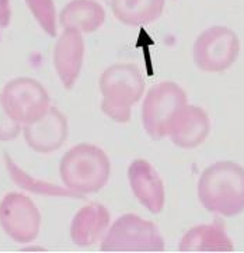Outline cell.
I'll return each mask as SVG.
<instances>
[{
    "label": "cell",
    "instance_id": "obj_4",
    "mask_svg": "<svg viewBox=\"0 0 244 253\" xmlns=\"http://www.w3.org/2000/svg\"><path fill=\"white\" fill-rule=\"evenodd\" d=\"M187 94L174 82H160L146 94L142 106V123L152 139L170 135L182 109Z\"/></svg>",
    "mask_w": 244,
    "mask_h": 253
},
{
    "label": "cell",
    "instance_id": "obj_5",
    "mask_svg": "<svg viewBox=\"0 0 244 253\" xmlns=\"http://www.w3.org/2000/svg\"><path fill=\"white\" fill-rule=\"evenodd\" d=\"M100 249L104 252H163L164 241L153 222L135 214H125L111 225Z\"/></svg>",
    "mask_w": 244,
    "mask_h": 253
},
{
    "label": "cell",
    "instance_id": "obj_13",
    "mask_svg": "<svg viewBox=\"0 0 244 253\" xmlns=\"http://www.w3.org/2000/svg\"><path fill=\"white\" fill-rule=\"evenodd\" d=\"M210 132L207 111L198 106H185L170 132L173 144L182 149H192L205 142Z\"/></svg>",
    "mask_w": 244,
    "mask_h": 253
},
{
    "label": "cell",
    "instance_id": "obj_9",
    "mask_svg": "<svg viewBox=\"0 0 244 253\" xmlns=\"http://www.w3.org/2000/svg\"><path fill=\"white\" fill-rule=\"evenodd\" d=\"M24 139L38 154H51L65 144L69 126L68 118L56 107H49L45 114L34 123L24 126Z\"/></svg>",
    "mask_w": 244,
    "mask_h": 253
},
{
    "label": "cell",
    "instance_id": "obj_10",
    "mask_svg": "<svg viewBox=\"0 0 244 253\" xmlns=\"http://www.w3.org/2000/svg\"><path fill=\"white\" fill-rule=\"evenodd\" d=\"M128 179L136 200L152 214L162 212L166 203V191L162 177L145 159H136L129 165Z\"/></svg>",
    "mask_w": 244,
    "mask_h": 253
},
{
    "label": "cell",
    "instance_id": "obj_20",
    "mask_svg": "<svg viewBox=\"0 0 244 253\" xmlns=\"http://www.w3.org/2000/svg\"><path fill=\"white\" fill-rule=\"evenodd\" d=\"M11 18L9 0H0V27H7Z\"/></svg>",
    "mask_w": 244,
    "mask_h": 253
},
{
    "label": "cell",
    "instance_id": "obj_17",
    "mask_svg": "<svg viewBox=\"0 0 244 253\" xmlns=\"http://www.w3.org/2000/svg\"><path fill=\"white\" fill-rule=\"evenodd\" d=\"M6 162H7V168H9L10 174L13 177V180L16 181L17 184H20V187L31 190V191H36V193H45V194H55V196H64V197H80L76 193H73L69 189H61V187H55L51 184H42V183H36L35 180H33L31 177H28L24 172H21L20 169H17L11 161H9V158L6 156Z\"/></svg>",
    "mask_w": 244,
    "mask_h": 253
},
{
    "label": "cell",
    "instance_id": "obj_3",
    "mask_svg": "<svg viewBox=\"0 0 244 253\" xmlns=\"http://www.w3.org/2000/svg\"><path fill=\"white\" fill-rule=\"evenodd\" d=\"M100 91L103 113L112 121L125 124L131 120L132 107L143 96L145 81L134 63H115L101 75Z\"/></svg>",
    "mask_w": 244,
    "mask_h": 253
},
{
    "label": "cell",
    "instance_id": "obj_7",
    "mask_svg": "<svg viewBox=\"0 0 244 253\" xmlns=\"http://www.w3.org/2000/svg\"><path fill=\"white\" fill-rule=\"evenodd\" d=\"M4 109L20 124H30L49 110V94L35 79L17 78L10 81L1 93Z\"/></svg>",
    "mask_w": 244,
    "mask_h": 253
},
{
    "label": "cell",
    "instance_id": "obj_14",
    "mask_svg": "<svg viewBox=\"0 0 244 253\" xmlns=\"http://www.w3.org/2000/svg\"><path fill=\"white\" fill-rule=\"evenodd\" d=\"M181 252H232L235 246L219 221L209 225H198L182 236L178 246Z\"/></svg>",
    "mask_w": 244,
    "mask_h": 253
},
{
    "label": "cell",
    "instance_id": "obj_1",
    "mask_svg": "<svg viewBox=\"0 0 244 253\" xmlns=\"http://www.w3.org/2000/svg\"><path fill=\"white\" fill-rule=\"evenodd\" d=\"M198 199L204 208L223 217L244 211V168L239 163L217 162L201 174Z\"/></svg>",
    "mask_w": 244,
    "mask_h": 253
},
{
    "label": "cell",
    "instance_id": "obj_6",
    "mask_svg": "<svg viewBox=\"0 0 244 253\" xmlns=\"http://www.w3.org/2000/svg\"><path fill=\"white\" fill-rule=\"evenodd\" d=\"M240 54V41L230 28L215 26L205 30L194 44V62L202 72H225Z\"/></svg>",
    "mask_w": 244,
    "mask_h": 253
},
{
    "label": "cell",
    "instance_id": "obj_11",
    "mask_svg": "<svg viewBox=\"0 0 244 253\" xmlns=\"http://www.w3.org/2000/svg\"><path fill=\"white\" fill-rule=\"evenodd\" d=\"M84 58V41L79 30L64 28L54 48V66L65 89H72L79 75Z\"/></svg>",
    "mask_w": 244,
    "mask_h": 253
},
{
    "label": "cell",
    "instance_id": "obj_16",
    "mask_svg": "<svg viewBox=\"0 0 244 253\" xmlns=\"http://www.w3.org/2000/svg\"><path fill=\"white\" fill-rule=\"evenodd\" d=\"M166 0H111V9L119 23L147 26L162 16Z\"/></svg>",
    "mask_w": 244,
    "mask_h": 253
},
{
    "label": "cell",
    "instance_id": "obj_18",
    "mask_svg": "<svg viewBox=\"0 0 244 253\" xmlns=\"http://www.w3.org/2000/svg\"><path fill=\"white\" fill-rule=\"evenodd\" d=\"M28 9L48 36H56V11L54 0H26Z\"/></svg>",
    "mask_w": 244,
    "mask_h": 253
},
{
    "label": "cell",
    "instance_id": "obj_2",
    "mask_svg": "<svg viewBox=\"0 0 244 253\" xmlns=\"http://www.w3.org/2000/svg\"><path fill=\"white\" fill-rule=\"evenodd\" d=\"M59 174L65 187L77 196L93 194L103 189L111 174L107 154L96 145L79 144L64 155Z\"/></svg>",
    "mask_w": 244,
    "mask_h": 253
},
{
    "label": "cell",
    "instance_id": "obj_15",
    "mask_svg": "<svg viewBox=\"0 0 244 253\" xmlns=\"http://www.w3.org/2000/svg\"><path fill=\"white\" fill-rule=\"evenodd\" d=\"M105 20V10L96 0H73L62 10L59 23L64 28L72 27L80 33L97 31Z\"/></svg>",
    "mask_w": 244,
    "mask_h": 253
},
{
    "label": "cell",
    "instance_id": "obj_19",
    "mask_svg": "<svg viewBox=\"0 0 244 253\" xmlns=\"http://www.w3.org/2000/svg\"><path fill=\"white\" fill-rule=\"evenodd\" d=\"M20 132H21V124L6 111L0 94V141L3 142L13 141L17 138Z\"/></svg>",
    "mask_w": 244,
    "mask_h": 253
},
{
    "label": "cell",
    "instance_id": "obj_8",
    "mask_svg": "<svg viewBox=\"0 0 244 253\" xmlns=\"http://www.w3.org/2000/svg\"><path fill=\"white\" fill-rule=\"evenodd\" d=\"M0 226L14 242L30 244L39 234L41 214L30 197L9 193L0 203Z\"/></svg>",
    "mask_w": 244,
    "mask_h": 253
},
{
    "label": "cell",
    "instance_id": "obj_12",
    "mask_svg": "<svg viewBox=\"0 0 244 253\" xmlns=\"http://www.w3.org/2000/svg\"><path fill=\"white\" fill-rule=\"evenodd\" d=\"M111 217L105 206L90 203L76 212L70 226V238L77 246H91L97 244L107 232Z\"/></svg>",
    "mask_w": 244,
    "mask_h": 253
}]
</instances>
